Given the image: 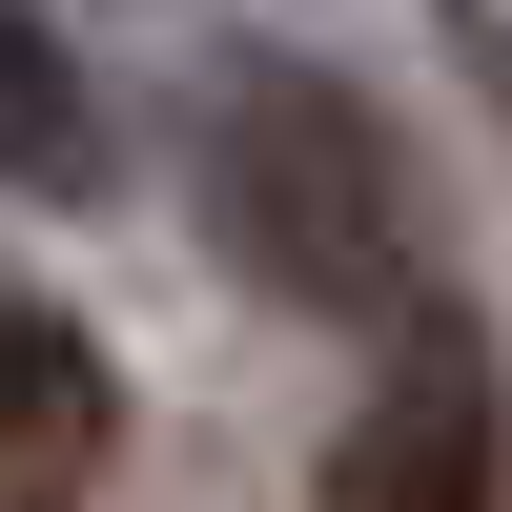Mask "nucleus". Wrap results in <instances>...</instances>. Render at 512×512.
<instances>
[{"label":"nucleus","mask_w":512,"mask_h":512,"mask_svg":"<svg viewBox=\"0 0 512 512\" xmlns=\"http://www.w3.org/2000/svg\"><path fill=\"white\" fill-rule=\"evenodd\" d=\"M0 185H21V205H82V185H103V82H82L62 21H21V0H0Z\"/></svg>","instance_id":"4"},{"label":"nucleus","mask_w":512,"mask_h":512,"mask_svg":"<svg viewBox=\"0 0 512 512\" xmlns=\"http://www.w3.org/2000/svg\"><path fill=\"white\" fill-rule=\"evenodd\" d=\"M123 451V369L82 349L41 287H0V512H82Z\"/></svg>","instance_id":"3"},{"label":"nucleus","mask_w":512,"mask_h":512,"mask_svg":"<svg viewBox=\"0 0 512 512\" xmlns=\"http://www.w3.org/2000/svg\"><path fill=\"white\" fill-rule=\"evenodd\" d=\"M205 226L267 308H410V164L328 62H226L205 82Z\"/></svg>","instance_id":"1"},{"label":"nucleus","mask_w":512,"mask_h":512,"mask_svg":"<svg viewBox=\"0 0 512 512\" xmlns=\"http://www.w3.org/2000/svg\"><path fill=\"white\" fill-rule=\"evenodd\" d=\"M512 472V410H492V349L451 308L390 328V369L349 390V431H328V512H492Z\"/></svg>","instance_id":"2"}]
</instances>
